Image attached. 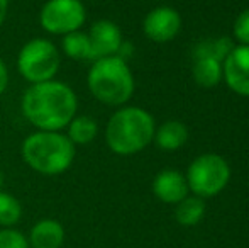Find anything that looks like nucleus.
<instances>
[{"label": "nucleus", "mask_w": 249, "mask_h": 248, "mask_svg": "<svg viewBox=\"0 0 249 248\" xmlns=\"http://www.w3.org/2000/svg\"><path fill=\"white\" fill-rule=\"evenodd\" d=\"M20 106L24 117L39 131H59L75 117L78 100L70 85L48 80L31 85Z\"/></svg>", "instance_id": "f257e3e1"}, {"label": "nucleus", "mask_w": 249, "mask_h": 248, "mask_svg": "<svg viewBox=\"0 0 249 248\" xmlns=\"http://www.w3.org/2000/svg\"><path fill=\"white\" fill-rule=\"evenodd\" d=\"M156 124L142 107H121L105 126V141L110 152L122 156L136 155L153 141Z\"/></svg>", "instance_id": "f03ea898"}, {"label": "nucleus", "mask_w": 249, "mask_h": 248, "mask_svg": "<svg viewBox=\"0 0 249 248\" xmlns=\"http://www.w3.org/2000/svg\"><path fill=\"white\" fill-rule=\"evenodd\" d=\"M22 158L43 175H59L73 163L75 145L59 131H36L24 139Z\"/></svg>", "instance_id": "7ed1b4c3"}, {"label": "nucleus", "mask_w": 249, "mask_h": 248, "mask_svg": "<svg viewBox=\"0 0 249 248\" xmlns=\"http://www.w3.org/2000/svg\"><path fill=\"white\" fill-rule=\"evenodd\" d=\"M92 95L107 106H124L134 94V76L119 55L95 60L87 76Z\"/></svg>", "instance_id": "20e7f679"}, {"label": "nucleus", "mask_w": 249, "mask_h": 248, "mask_svg": "<svg viewBox=\"0 0 249 248\" xmlns=\"http://www.w3.org/2000/svg\"><path fill=\"white\" fill-rule=\"evenodd\" d=\"M185 179L194 195L200 199L213 197L229 184L231 167L224 156L217 153H203L190 163Z\"/></svg>", "instance_id": "39448f33"}, {"label": "nucleus", "mask_w": 249, "mask_h": 248, "mask_svg": "<svg viewBox=\"0 0 249 248\" xmlns=\"http://www.w3.org/2000/svg\"><path fill=\"white\" fill-rule=\"evenodd\" d=\"M59 58L58 48L48 39L43 38H34L27 41L19 51L17 57V68L19 73L31 83H41L53 80L59 70Z\"/></svg>", "instance_id": "423d86ee"}, {"label": "nucleus", "mask_w": 249, "mask_h": 248, "mask_svg": "<svg viewBox=\"0 0 249 248\" xmlns=\"http://www.w3.org/2000/svg\"><path fill=\"white\" fill-rule=\"evenodd\" d=\"M85 19L87 10L82 0H48L39 14L43 29L59 36L80 31Z\"/></svg>", "instance_id": "0eeeda50"}, {"label": "nucleus", "mask_w": 249, "mask_h": 248, "mask_svg": "<svg viewBox=\"0 0 249 248\" xmlns=\"http://www.w3.org/2000/svg\"><path fill=\"white\" fill-rule=\"evenodd\" d=\"M181 29V16L168 5L154 7L142 22V31L153 43H168L175 39Z\"/></svg>", "instance_id": "6e6552de"}, {"label": "nucleus", "mask_w": 249, "mask_h": 248, "mask_svg": "<svg viewBox=\"0 0 249 248\" xmlns=\"http://www.w3.org/2000/svg\"><path fill=\"white\" fill-rule=\"evenodd\" d=\"M224 78L232 92L249 97V46L236 44L222 61Z\"/></svg>", "instance_id": "1a4fd4ad"}, {"label": "nucleus", "mask_w": 249, "mask_h": 248, "mask_svg": "<svg viewBox=\"0 0 249 248\" xmlns=\"http://www.w3.org/2000/svg\"><path fill=\"white\" fill-rule=\"evenodd\" d=\"M90 46H92V60L115 57L122 48V33L119 26L112 20L102 19L92 24L89 33Z\"/></svg>", "instance_id": "9d476101"}, {"label": "nucleus", "mask_w": 249, "mask_h": 248, "mask_svg": "<svg viewBox=\"0 0 249 248\" xmlns=\"http://www.w3.org/2000/svg\"><path fill=\"white\" fill-rule=\"evenodd\" d=\"M153 192L164 204H178L187 197L190 189L183 173L175 169H166L154 177Z\"/></svg>", "instance_id": "9b49d317"}, {"label": "nucleus", "mask_w": 249, "mask_h": 248, "mask_svg": "<svg viewBox=\"0 0 249 248\" xmlns=\"http://www.w3.org/2000/svg\"><path fill=\"white\" fill-rule=\"evenodd\" d=\"M27 242L33 248H61L65 229L56 219H41L33 226Z\"/></svg>", "instance_id": "f8f14e48"}, {"label": "nucleus", "mask_w": 249, "mask_h": 248, "mask_svg": "<svg viewBox=\"0 0 249 248\" xmlns=\"http://www.w3.org/2000/svg\"><path fill=\"white\" fill-rule=\"evenodd\" d=\"M188 139V129L181 121L171 119L164 121L160 128L154 131L153 141L161 148L163 152H177L187 143Z\"/></svg>", "instance_id": "ddd939ff"}, {"label": "nucleus", "mask_w": 249, "mask_h": 248, "mask_svg": "<svg viewBox=\"0 0 249 248\" xmlns=\"http://www.w3.org/2000/svg\"><path fill=\"white\" fill-rule=\"evenodd\" d=\"M192 72H194L195 82L205 89L219 85L224 78L222 63L213 58H195Z\"/></svg>", "instance_id": "4468645a"}, {"label": "nucleus", "mask_w": 249, "mask_h": 248, "mask_svg": "<svg viewBox=\"0 0 249 248\" xmlns=\"http://www.w3.org/2000/svg\"><path fill=\"white\" fill-rule=\"evenodd\" d=\"M205 216V201L197 195H187L180 201L175 209V218L181 226H195Z\"/></svg>", "instance_id": "2eb2a0df"}, {"label": "nucleus", "mask_w": 249, "mask_h": 248, "mask_svg": "<svg viewBox=\"0 0 249 248\" xmlns=\"http://www.w3.org/2000/svg\"><path fill=\"white\" fill-rule=\"evenodd\" d=\"M99 133V126L90 116H76L68 124V138L73 145H89Z\"/></svg>", "instance_id": "dca6fc26"}, {"label": "nucleus", "mask_w": 249, "mask_h": 248, "mask_svg": "<svg viewBox=\"0 0 249 248\" xmlns=\"http://www.w3.org/2000/svg\"><path fill=\"white\" fill-rule=\"evenodd\" d=\"M63 51L66 57L73 60H92V46H90L89 34L75 31L63 36Z\"/></svg>", "instance_id": "f3484780"}, {"label": "nucleus", "mask_w": 249, "mask_h": 248, "mask_svg": "<svg viewBox=\"0 0 249 248\" xmlns=\"http://www.w3.org/2000/svg\"><path fill=\"white\" fill-rule=\"evenodd\" d=\"M234 46L236 44L229 38H217V39L200 41L194 51V60L195 58H213V60L222 63Z\"/></svg>", "instance_id": "a211bd4d"}, {"label": "nucleus", "mask_w": 249, "mask_h": 248, "mask_svg": "<svg viewBox=\"0 0 249 248\" xmlns=\"http://www.w3.org/2000/svg\"><path fill=\"white\" fill-rule=\"evenodd\" d=\"M22 216V206L14 195L0 191V226L10 228Z\"/></svg>", "instance_id": "6ab92c4d"}, {"label": "nucleus", "mask_w": 249, "mask_h": 248, "mask_svg": "<svg viewBox=\"0 0 249 248\" xmlns=\"http://www.w3.org/2000/svg\"><path fill=\"white\" fill-rule=\"evenodd\" d=\"M232 36L237 41V44L249 46V9H244L236 17L232 26Z\"/></svg>", "instance_id": "aec40b11"}, {"label": "nucleus", "mask_w": 249, "mask_h": 248, "mask_svg": "<svg viewBox=\"0 0 249 248\" xmlns=\"http://www.w3.org/2000/svg\"><path fill=\"white\" fill-rule=\"evenodd\" d=\"M0 248H29V242L20 231L5 228L0 229Z\"/></svg>", "instance_id": "412c9836"}, {"label": "nucleus", "mask_w": 249, "mask_h": 248, "mask_svg": "<svg viewBox=\"0 0 249 248\" xmlns=\"http://www.w3.org/2000/svg\"><path fill=\"white\" fill-rule=\"evenodd\" d=\"M7 85H9V70H7L2 58H0V95L5 92Z\"/></svg>", "instance_id": "4be33fe9"}, {"label": "nucleus", "mask_w": 249, "mask_h": 248, "mask_svg": "<svg viewBox=\"0 0 249 248\" xmlns=\"http://www.w3.org/2000/svg\"><path fill=\"white\" fill-rule=\"evenodd\" d=\"M7 10H9V0H0V27L7 17Z\"/></svg>", "instance_id": "5701e85b"}, {"label": "nucleus", "mask_w": 249, "mask_h": 248, "mask_svg": "<svg viewBox=\"0 0 249 248\" xmlns=\"http://www.w3.org/2000/svg\"><path fill=\"white\" fill-rule=\"evenodd\" d=\"M2 184H3V177H2V172H0V189H2Z\"/></svg>", "instance_id": "b1692460"}]
</instances>
